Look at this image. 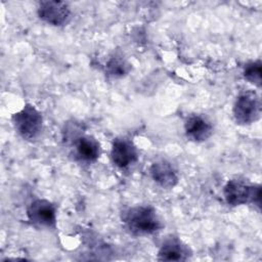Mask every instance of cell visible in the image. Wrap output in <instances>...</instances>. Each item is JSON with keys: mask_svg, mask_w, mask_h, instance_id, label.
Listing matches in <instances>:
<instances>
[{"mask_svg": "<svg viewBox=\"0 0 262 262\" xmlns=\"http://www.w3.org/2000/svg\"><path fill=\"white\" fill-rule=\"evenodd\" d=\"M122 220L133 235H149L159 231L163 226L156 209L148 205L128 208L124 211Z\"/></svg>", "mask_w": 262, "mask_h": 262, "instance_id": "1", "label": "cell"}, {"mask_svg": "<svg viewBox=\"0 0 262 262\" xmlns=\"http://www.w3.org/2000/svg\"><path fill=\"white\" fill-rule=\"evenodd\" d=\"M223 195L226 203L232 207L246 204H254L260 207L261 186L251 184L246 180L230 179L224 185Z\"/></svg>", "mask_w": 262, "mask_h": 262, "instance_id": "2", "label": "cell"}, {"mask_svg": "<svg viewBox=\"0 0 262 262\" xmlns=\"http://www.w3.org/2000/svg\"><path fill=\"white\" fill-rule=\"evenodd\" d=\"M11 121L17 134L26 140L36 139L43 129L41 113L30 103H26L21 110L13 114Z\"/></svg>", "mask_w": 262, "mask_h": 262, "instance_id": "3", "label": "cell"}, {"mask_svg": "<svg viewBox=\"0 0 262 262\" xmlns=\"http://www.w3.org/2000/svg\"><path fill=\"white\" fill-rule=\"evenodd\" d=\"M261 99L255 91H244L235 99L232 106V115L239 125H250L261 116Z\"/></svg>", "mask_w": 262, "mask_h": 262, "instance_id": "4", "label": "cell"}, {"mask_svg": "<svg viewBox=\"0 0 262 262\" xmlns=\"http://www.w3.org/2000/svg\"><path fill=\"white\" fill-rule=\"evenodd\" d=\"M29 221L34 225L46 228H54L56 225V207L45 199L34 200L27 208Z\"/></svg>", "mask_w": 262, "mask_h": 262, "instance_id": "5", "label": "cell"}, {"mask_svg": "<svg viewBox=\"0 0 262 262\" xmlns=\"http://www.w3.org/2000/svg\"><path fill=\"white\" fill-rule=\"evenodd\" d=\"M38 16L54 27H60L66 25L71 15V9L68 3L57 0L41 1L37 8Z\"/></svg>", "mask_w": 262, "mask_h": 262, "instance_id": "6", "label": "cell"}, {"mask_svg": "<svg viewBox=\"0 0 262 262\" xmlns=\"http://www.w3.org/2000/svg\"><path fill=\"white\" fill-rule=\"evenodd\" d=\"M111 159L115 166L124 169L138 160V151L134 143L126 137H118L113 141Z\"/></svg>", "mask_w": 262, "mask_h": 262, "instance_id": "7", "label": "cell"}, {"mask_svg": "<svg viewBox=\"0 0 262 262\" xmlns=\"http://www.w3.org/2000/svg\"><path fill=\"white\" fill-rule=\"evenodd\" d=\"M190 256L189 247L175 236L166 238L158 252V259L161 261H186Z\"/></svg>", "mask_w": 262, "mask_h": 262, "instance_id": "8", "label": "cell"}, {"mask_svg": "<svg viewBox=\"0 0 262 262\" xmlns=\"http://www.w3.org/2000/svg\"><path fill=\"white\" fill-rule=\"evenodd\" d=\"M184 132L189 140L203 142L212 135L213 126L206 117L191 115L184 122Z\"/></svg>", "mask_w": 262, "mask_h": 262, "instance_id": "9", "label": "cell"}, {"mask_svg": "<svg viewBox=\"0 0 262 262\" xmlns=\"http://www.w3.org/2000/svg\"><path fill=\"white\" fill-rule=\"evenodd\" d=\"M100 152V144L93 136L82 134L75 138L74 155L79 161L93 163L99 158Z\"/></svg>", "mask_w": 262, "mask_h": 262, "instance_id": "10", "label": "cell"}, {"mask_svg": "<svg viewBox=\"0 0 262 262\" xmlns=\"http://www.w3.org/2000/svg\"><path fill=\"white\" fill-rule=\"evenodd\" d=\"M149 174L152 180L163 188H172L178 183L175 169L165 160L154 162L149 167Z\"/></svg>", "mask_w": 262, "mask_h": 262, "instance_id": "11", "label": "cell"}, {"mask_svg": "<svg viewBox=\"0 0 262 262\" xmlns=\"http://www.w3.org/2000/svg\"><path fill=\"white\" fill-rule=\"evenodd\" d=\"M130 63L122 56L115 54L108 58L105 63V73L112 78H122L125 77L130 72Z\"/></svg>", "mask_w": 262, "mask_h": 262, "instance_id": "12", "label": "cell"}, {"mask_svg": "<svg viewBox=\"0 0 262 262\" xmlns=\"http://www.w3.org/2000/svg\"><path fill=\"white\" fill-rule=\"evenodd\" d=\"M243 76L250 83L260 87L261 83H262V63H261V60L258 59V60L250 61L247 64H245Z\"/></svg>", "mask_w": 262, "mask_h": 262, "instance_id": "13", "label": "cell"}]
</instances>
